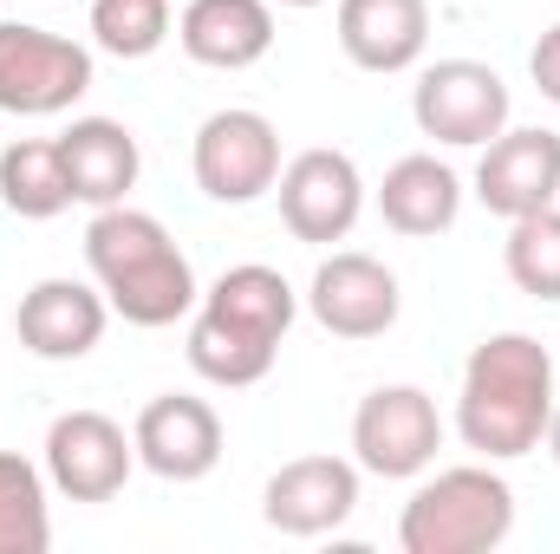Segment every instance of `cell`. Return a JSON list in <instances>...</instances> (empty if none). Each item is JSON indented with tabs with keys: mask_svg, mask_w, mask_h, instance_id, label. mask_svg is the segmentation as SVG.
<instances>
[{
	"mask_svg": "<svg viewBox=\"0 0 560 554\" xmlns=\"http://www.w3.org/2000/svg\"><path fill=\"white\" fill-rule=\"evenodd\" d=\"M52 143H59L72 203H85V209L131 203L138 170H143V150H138V138H131V125H118V118H72Z\"/></svg>",
	"mask_w": 560,
	"mask_h": 554,
	"instance_id": "obj_17",
	"label": "cell"
},
{
	"mask_svg": "<svg viewBox=\"0 0 560 554\" xmlns=\"http://www.w3.org/2000/svg\"><path fill=\"white\" fill-rule=\"evenodd\" d=\"M398 275L378 262V255H359V249H339L326 255L313 280H306V313L332 333V339H378L398 326Z\"/></svg>",
	"mask_w": 560,
	"mask_h": 554,
	"instance_id": "obj_11",
	"label": "cell"
},
{
	"mask_svg": "<svg viewBox=\"0 0 560 554\" xmlns=\"http://www.w3.org/2000/svg\"><path fill=\"white\" fill-rule=\"evenodd\" d=\"M176 46L209 72H248L275 53V0H189Z\"/></svg>",
	"mask_w": 560,
	"mask_h": 554,
	"instance_id": "obj_16",
	"label": "cell"
},
{
	"mask_svg": "<svg viewBox=\"0 0 560 554\" xmlns=\"http://www.w3.org/2000/svg\"><path fill=\"white\" fill-rule=\"evenodd\" d=\"M105 320H112V300H105L98 287L72 280V275L33 280V287L20 293V307H13V333H20V346H26L33 359H46V366H72V359H85V353L105 339Z\"/></svg>",
	"mask_w": 560,
	"mask_h": 554,
	"instance_id": "obj_14",
	"label": "cell"
},
{
	"mask_svg": "<svg viewBox=\"0 0 560 554\" xmlns=\"http://www.w3.org/2000/svg\"><path fill=\"white\" fill-rule=\"evenodd\" d=\"M378 216H385V229H398V235H411V242H430V235L456 229V216H463V176H456L443 157L411 150V157H398V163L385 170V183H378Z\"/></svg>",
	"mask_w": 560,
	"mask_h": 554,
	"instance_id": "obj_19",
	"label": "cell"
},
{
	"mask_svg": "<svg viewBox=\"0 0 560 554\" xmlns=\"http://www.w3.org/2000/svg\"><path fill=\"white\" fill-rule=\"evenodd\" d=\"M170 39V0H92V46L112 59H150Z\"/></svg>",
	"mask_w": 560,
	"mask_h": 554,
	"instance_id": "obj_23",
	"label": "cell"
},
{
	"mask_svg": "<svg viewBox=\"0 0 560 554\" xmlns=\"http://www.w3.org/2000/svg\"><path fill=\"white\" fill-rule=\"evenodd\" d=\"M502 268L528 300H560V209H535L509 222Z\"/></svg>",
	"mask_w": 560,
	"mask_h": 554,
	"instance_id": "obj_22",
	"label": "cell"
},
{
	"mask_svg": "<svg viewBox=\"0 0 560 554\" xmlns=\"http://www.w3.org/2000/svg\"><path fill=\"white\" fill-rule=\"evenodd\" d=\"M138 470V443L105 412H59L46 424V483L66 503H112Z\"/></svg>",
	"mask_w": 560,
	"mask_h": 554,
	"instance_id": "obj_10",
	"label": "cell"
},
{
	"mask_svg": "<svg viewBox=\"0 0 560 554\" xmlns=\"http://www.w3.org/2000/svg\"><path fill=\"white\" fill-rule=\"evenodd\" d=\"M275 7H326V0H275Z\"/></svg>",
	"mask_w": 560,
	"mask_h": 554,
	"instance_id": "obj_26",
	"label": "cell"
},
{
	"mask_svg": "<svg viewBox=\"0 0 560 554\" xmlns=\"http://www.w3.org/2000/svg\"><path fill=\"white\" fill-rule=\"evenodd\" d=\"M293 313H300V293L287 287L280 268H268V262L222 268L215 287L196 300V320H189L196 379L229 385V392L261 385L280 359V339L293 333Z\"/></svg>",
	"mask_w": 560,
	"mask_h": 554,
	"instance_id": "obj_2",
	"label": "cell"
},
{
	"mask_svg": "<svg viewBox=\"0 0 560 554\" xmlns=\"http://www.w3.org/2000/svg\"><path fill=\"white\" fill-rule=\"evenodd\" d=\"M430 46V0H339V53L359 72H411Z\"/></svg>",
	"mask_w": 560,
	"mask_h": 554,
	"instance_id": "obj_18",
	"label": "cell"
},
{
	"mask_svg": "<svg viewBox=\"0 0 560 554\" xmlns=\"http://www.w3.org/2000/svg\"><path fill=\"white\" fill-rule=\"evenodd\" d=\"M548 412H555V353L535 333H489L463 366L456 437L489 463H515L541 450Z\"/></svg>",
	"mask_w": 560,
	"mask_h": 554,
	"instance_id": "obj_1",
	"label": "cell"
},
{
	"mask_svg": "<svg viewBox=\"0 0 560 554\" xmlns=\"http://www.w3.org/2000/svg\"><path fill=\"white\" fill-rule=\"evenodd\" d=\"M541 443H548V457L560 463V399H555V412H548V437H541Z\"/></svg>",
	"mask_w": 560,
	"mask_h": 554,
	"instance_id": "obj_25",
	"label": "cell"
},
{
	"mask_svg": "<svg viewBox=\"0 0 560 554\" xmlns=\"http://www.w3.org/2000/svg\"><path fill=\"white\" fill-rule=\"evenodd\" d=\"M189 170H196V189L209 203H261L280 183V131L275 118L248 112V105H229V112H209L196 125L189 143Z\"/></svg>",
	"mask_w": 560,
	"mask_h": 554,
	"instance_id": "obj_6",
	"label": "cell"
},
{
	"mask_svg": "<svg viewBox=\"0 0 560 554\" xmlns=\"http://www.w3.org/2000/svg\"><path fill=\"white\" fill-rule=\"evenodd\" d=\"M352 509H359V463H346V457H293L261 489L268 529L293 535V542L332 535Z\"/></svg>",
	"mask_w": 560,
	"mask_h": 554,
	"instance_id": "obj_15",
	"label": "cell"
},
{
	"mask_svg": "<svg viewBox=\"0 0 560 554\" xmlns=\"http://www.w3.org/2000/svg\"><path fill=\"white\" fill-rule=\"evenodd\" d=\"M52 516H46V470L0 450V554H46Z\"/></svg>",
	"mask_w": 560,
	"mask_h": 554,
	"instance_id": "obj_21",
	"label": "cell"
},
{
	"mask_svg": "<svg viewBox=\"0 0 560 554\" xmlns=\"http://www.w3.org/2000/svg\"><path fill=\"white\" fill-rule=\"evenodd\" d=\"M528 79H535V92L560 105V26H548L541 39H535V53H528Z\"/></svg>",
	"mask_w": 560,
	"mask_h": 554,
	"instance_id": "obj_24",
	"label": "cell"
},
{
	"mask_svg": "<svg viewBox=\"0 0 560 554\" xmlns=\"http://www.w3.org/2000/svg\"><path fill=\"white\" fill-rule=\"evenodd\" d=\"M476 203L502 222L515 216H535V209H555L560 203V131L541 125H509L502 138L482 143V163H476Z\"/></svg>",
	"mask_w": 560,
	"mask_h": 554,
	"instance_id": "obj_12",
	"label": "cell"
},
{
	"mask_svg": "<svg viewBox=\"0 0 560 554\" xmlns=\"http://www.w3.org/2000/svg\"><path fill=\"white\" fill-rule=\"evenodd\" d=\"M275 196H280L287 235H293V242H313V249L346 242V235L359 229V216H365V176H359V163H352L346 150H332V143H313V150L287 157Z\"/></svg>",
	"mask_w": 560,
	"mask_h": 554,
	"instance_id": "obj_9",
	"label": "cell"
},
{
	"mask_svg": "<svg viewBox=\"0 0 560 554\" xmlns=\"http://www.w3.org/2000/svg\"><path fill=\"white\" fill-rule=\"evenodd\" d=\"M443 450V417L423 385H378L359 399L352 412V463L385 476V483H411L436 463Z\"/></svg>",
	"mask_w": 560,
	"mask_h": 554,
	"instance_id": "obj_8",
	"label": "cell"
},
{
	"mask_svg": "<svg viewBox=\"0 0 560 554\" xmlns=\"http://www.w3.org/2000/svg\"><path fill=\"white\" fill-rule=\"evenodd\" d=\"M85 268L98 280V293L112 300V313L131 320V326H176L202 300L196 268L176 249V235L150 209H131V203L92 209V222H85Z\"/></svg>",
	"mask_w": 560,
	"mask_h": 554,
	"instance_id": "obj_3",
	"label": "cell"
},
{
	"mask_svg": "<svg viewBox=\"0 0 560 554\" xmlns=\"http://www.w3.org/2000/svg\"><path fill=\"white\" fill-rule=\"evenodd\" d=\"M515 529V489L489 463H456L436 470L411 489L398 516V549L405 554H489Z\"/></svg>",
	"mask_w": 560,
	"mask_h": 554,
	"instance_id": "obj_4",
	"label": "cell"
},
{
	"mask_svg": "<svg viewBox=\"0 0 560 554\" xmlns=\"http://www.w3.org/2000/svg\"><path fill=\"white\" fill-rule=\"evenodd\" d=\"M411 118L423 138L450 150H482L489 138L509 131V85L482 59H436L411 85Z\"/></svg>",
	"mask_w": 560,
	"mask_h": 554,
	"instance_id": "obj_7",
	"label": "cell"
},
{
	"mask_svg": "<svg viewBox=\"0 0 560 554\" xmlns=\"http://www.w3.org/2000/svg\"><path fill=\"white\" fill-rule=\"evenodd\" d=\"M0 203L20 216V222H52L72 209V183H66V163H59V143L52 138H13L0 150Z\"/></svg>",
	"mask_w": 560,
	"mask_h": 554,
	"instance_id": "obj_20",
	"label": "cell"
},
{
	"mask_svg": "<svg viewBox=\"0 0 560 554\" xmlns=\"http://www.w3.org/2000/svg\"><path fill=\"white\" fill-rule=\"evenodd\" d=\"M92 46L52 33V26H26V20H0V112L13 118H59L92 92Z\"/></svg>",
	"mask_w": 560,
	"mask_h": 554,
	"instance_id": "obj_5",
	"label": "cell"
},
{
	"mask_svg": "<svg viewBox=\"0 0 560 554\" xmlns=\"http://www.w3.org/2000/svg\"><path fill=\"white\" fill-rule=\"evenodd\" d=\"M131 443H138V463L150 476H163V483H202L222 463V417L196 392H163V399H150L138 412Z\"/></svg>",
	"mask_w": 560,
	"mask_h": 554,
	"instance_id": "obj_13",
	"label": "cell"
}]
</instances>
